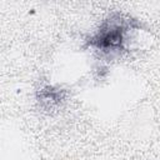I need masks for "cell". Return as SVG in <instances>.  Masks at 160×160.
<instances>
[{
    "mask_svg": "<svg viewBox=\"0 0 160 160\" xmlns=\"http://www.w3.org/2000/svg\"><path fill=\"white\" fill-rule=\"evenodd\" d=\"M121 31L119 29H111V30H108L105 32H102L99 38V45L101 48H105V49H114V48H118L120 46L121 44Z\"/></svg>",
    "mask_w": 160,
    "mask_h": 160,
    "instance_id": "obj_1",
    "label": "cell"
}]
</instances>
